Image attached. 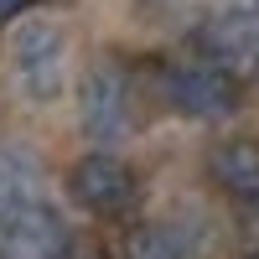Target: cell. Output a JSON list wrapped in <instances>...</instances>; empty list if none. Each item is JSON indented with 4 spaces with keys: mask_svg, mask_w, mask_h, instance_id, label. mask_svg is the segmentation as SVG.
<instances>
[{
    "mask_svg": "<svg viewBox=\"0 0 259 259\" xmlns=\"http://www.w3.org/2000/svg\"><path fill=\"white\" fill-rule=\"evenodd\" d=\"M11 68L16 89L31 104H52L68 89V41L52 21H26L11 31Z\"/></svg>",
    "mask_w": 259,
    "mask_h": 259,
    "instance_id": "6da1fadb",
    "label": "cell"
},
{
    "mask_svg": "<svg viewBox=\"0 0 259 259\" xmlns=\"http://www.w3.org/2000/svg\"><path fill=\"white\" fill-rule=\"evenodd\" d=\"M166 99L187 119H223L239 109V78L223 73L218 62H177L166 68Z\"/></svg>",
    "mask_w": 259,
    "mask_h": 259,
    "instance_id": "7a4b0ae2",
    "label": "cell"
},
{
    "mask_svg": "<svg viewBox=\"0 0 259 259\" xmlns=\"http://www.w3.org/2000/svg\"><path fill=\"white\" fill-rule=\"evenodd\" d=\"M78 124L94 140H119L130 130V83H124L119 62L99 57L83 73V83H78Z\"/></svg>",
    "mask_w": 259,
    "mask_h": 259,
    "instance_id": "3957f363",
    "label": "cell"
},
{
    "mask_svg": "<svg viewBox=\"0 0 259 259\" xmlns=\"http://www.w3.org/2000/svg\"><path fill=\"white\" fill-rule=\"evenodd\" d=\"M68 192H73L89 212H99V218H119V212L135 207L140 182H135V171H130L119 156L94 150V156H83V161L68 171Z\"/></svg>",
    "mask_w": 259,
    "mask_h": 259,
    "instance_id": "277c9868",
    "label": "cell"
},
{
    "mask_svg": "<svg viewBox=\"0 0 259 259\" xmlns=\"http://www.w3.org/2000/svg\"><path fill=\"white\" fill-rule=\"evenodd\" d=\"M68 254V228L47 202H21L0 223V259H62Z\"/></svg>",
    "mask_w": 259,
    "mask_h": 259,
    "instance_id": "5b68a950",
    "label": "cell"
},
{
    "mask_svg": "<svg viewBox=\"0 0 259 259\" xmlns=\"http://www.w3.org/2000/svg\"><path fill=\"white\" fill-rule=\"evenodd\" d=\"M197 52H202L207 62H218L223 73L244 78V73L259 68V26H249V21L228 16V11H218V16L197 31Z\"/></svg>",
    "mask_w": 259,
    "mask_h": 259,
    "instance_id": "8992f818",
    "label": "cell"
},
{
    "mask_svg": "<svg viewBox=\"0 0 259 259\" xmlns=\"http://www.w3.org/2000/svg\"><path fill=\"white\" fill-rule=\"evenodd\" d=\"M207 177L218 182V192L239 202L259 197V140L254 135H228L207 150Z\"/></svg>",
    "mask_w": 259,
    "mask_h": 259,
    "instance_id": "52a82bcc",
    "label": "cell"
},
{
    "mask_svg": "<svg viewBox=\"0 0 259 259\" xmlns=\"http://www.w3.org/2000/svg\"><path fill=\"white\" fill-rule=\"evenodd\" d=\"M124 259H197V244L182 223H140L124 239Z\"/></svg>",
    "mask_w": 259,
    "mask_h": 259,
    "instance_id": "ba28073f",
    "label": "cell"
},
{
    "mask_svg": "<svg viewBox=\"0 0 259 259\" xmlns=\"http://www.w3.org/2000/svg\"><path fill=\"white\" fill-rule=\"evenodd\" d=\"M21 192H26V182H21V166H16L11 156H0V223H6L11 212L26 202Z\"/></svg>",
    "mask_w": 259,
    "mask_h": 259,
    "instance_id": "9c48e42d",
    "label": "cell"
},
{
    "mask_svg": "<svg viewBox=\"0 0 259 259\" xmlns=\"http://www.w3.org/2000/svg\"><path fill=\"white\" fill-rule=\"evenodd\" d=\"M223 11L239 16V21H249V26H259V0H223Z\"/></svg>",
    "mask_w": 259,
    "mask_h": 259,
    "instance_id": "30bf717a",
    "label": "cell"
},
{
    "mask_svg": "<svg viewBox=\"0 0 259 259\" xmlns=\"http://www.w3.org/2000/svg\"><path fill=\"white\" fill-rule=\"evenodd\" d=\"M62 259H109V254H104V249H68Z\"/></svg>",
    "mask_w": 259,
    "mask_h": 259,
    "instance_id": "8fae6325",
    "label": "cell"
},
{
    "mask_svg": "<svg viewBox=\"0 0 259 259\" xmlns=\"http://www.w3.org/2000/svg\"><path fill=\"white\" fill-rule=\"evenodd\" d=\"M21 6H26V0H0V21H11V16H16Z\"/></svg>",
    "mask_w": 259,
    "mask_h": 259,
    "instance_id": "7c38bea8",
    "label": "cell"
},
{
    "mask_svg": "<svg viewBox=\"0 0 259 259\" xmlns=\"http://www.w3.org/2000/svg\"><path fill=\"white\" fill-rule=\"evenodd\" d=\"M249 259H259V254H249Z\"/></svg>",
    "mask_w": 259,
    "mask_h": 259,
    "instance_id": "4fadbf2b",
    "label": "cell"
}]
</instances>
